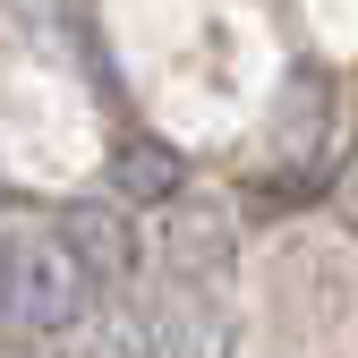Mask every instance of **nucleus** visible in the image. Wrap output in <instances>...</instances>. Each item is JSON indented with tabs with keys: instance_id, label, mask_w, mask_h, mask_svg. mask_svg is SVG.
I'll return each mask as SVG.
<instances>
[{
	"instance_id": "7ed1b4c3",
	"label": "nucleus",
	"mask_w": 358,
	"mask_h": 358,
	"mask_svg": "<svg viewBox=\"0 0 358 358\" xmlns=\"http://www.w3.org/2000/svg\"><path fill=\"white\" fill-rule=\"evenodd\" d=\"M162 264L179 290H231L239 282V213L222 196H171L162 213Z\"/></svg>"
},
{
	"instance_id": "f03ea898",
	"label": "nucleus",
	"mask_w": 358,
	"mask_h": 358,
	"mask_svg": "<svg viewBox=\"0 0 358 358\" xmlns=\"http://www.w3.org/2000/svg\"><path fill=\"white\" fill-rule=\"evenodd\" d=\"M333 145H341V103H333V77L316 60H299L273 94V162H282V188L307 196L316 179L333 171Z\"/></svg>"
},
{
	"instance_id": "f257e3e1",
	"label": "nucleus",
	"mask_w": 358,
	"mask_h": 358,
	"mask_svg": "<svg viewBox=\"0 0 358 358\" xmlns=\"http://www.w3.org/2000/svg\"><path fill=\"white\" fill-rule=\"evenodd\" d=\"M94 316V282H85V264L69 256L60 231H0V324L9 333H77Z\"/></svg>"
},
{
	"instance_id": "1a4fd4ad",
	"label": "nucleus",
	"mask_w": 358,
	"mask_h": 358,
	"mask_svg": "<svg viewBox=\"0 0 358 358\" xmlns=\"http://www.w3.org/2000/svg\"><path fill=\"white\" fill-rule=\"evenodd\" d=\"M0 213H9V171H0Z\"/></svg>"
},
{
	"instance_id": "20e7f679",
	"label": "nucleus",
	"mask_w": 358,
	"mask_h": 358,
	"mask_svg": "<svg viewBox=\"0 0 358 358\" xmlns=\"http://www.w3.org/2000/svg\"><path fill=\"white\" fill-rule=\"evenodd\" d=\"M52 231H60L69 256L85 264L94 299H103V290H128V282H137V264H145V248H137V213H128L120 196H77V205H60Z\"/></svg>"
},
{
	"instance_id": "39448f33",
	"label": "nucleus",
	"mask_w": 358,
	"mask_h": 358,
	"mask_svg": "<svg viewBox=\"0 0 358 358\" xmlns=\"http://www.w3.org/2000/svg\"><path fill=\"white\" fill-rule=\"evenodd\" d=\"M154 341L162 358H231V307H222L213 290H162L154 299Z\"/></svg>"
},
{
	"instance_id": "0eeeda50",
	"label": "nucleus",
	"mask_w": 358,
	"mask_h": 358,
	"mask_svg": "<svg viewBox=\"0 0 358 358\" xmlns=\"http://www.w3.org/2000/svg\"><path fill=\"white\" fill-rule=\"evenodd\" d=\"M85 358H162L154 316H137V307H103V316H85Z\"/></svg>"
},
{
	"instance_id": "423d86ee",
	"label": "nucleus",
	"mask_w": 358,
	"mask_h": 358,
	"mask_svg": "<svg viewBox=\"0 0 358 358\" xmlns=\"http://www.w3.org/2000/svg\"><path fill=\"white\" fill-rule=\"evenodd\" d=\"M111 196H120V205H171V196H188V162H179V145L128 137V145L111 154Z\"/></svg>"
},
{
	"instance_id": "6e6552de",
	"label": "nucleus",
	"mask_w": 358,
	"mask_h": 358,
	"mask_svg": "<svg viewBox=\"0 0 358 358\" xmlns=\"http://www.w3.org/2000/svg\"><path fill=\"white\" fill-rule=\"evenodd\" d=\"M17 9H26V17H52V0H17Z\"/></svg>"
}]
</instances>
